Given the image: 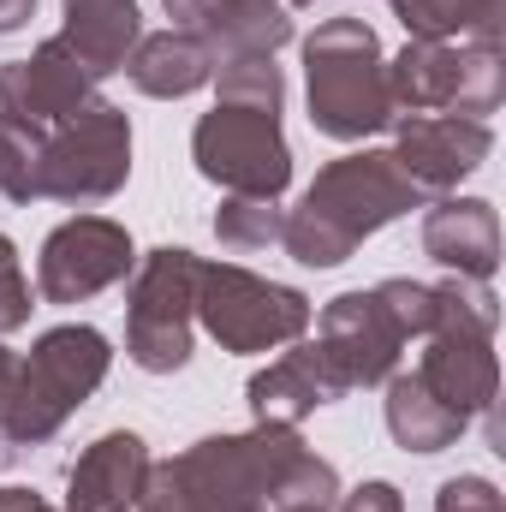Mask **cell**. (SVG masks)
I'll list each match as a JSON object with an SVG mask.
<instances>
[{"label":"cell","instance_id":"cell-1","mask_svg":"<svg viewBox=\"0 0 506 512\" xmlns=\"http://www.w3.org/2000/svg\"><path fill=\"white\" fill-rule=\"evenodd\" d=\"M340 471L298 441V429L256 423L245 435H209L167 465H149L137 512H328Z\"/></svg>","mask_w":506,"mask_h":512},{"label":"cell","instance_id":"cell-2","mask_svg":"<svg viewBox=\"0 0 506 512\" xmlns=\"http://www.w3.org/2000/svg\"><path fill=\"white\" fill-rule=\"evenodd\" d=\"M215 108L191 131V161L227 197L280 203L292 185V143L280 131L286 78L274 60H221L215 66Z\"/></svg>","mask_w":506,"mask_h":512},{"label":"cell","instance_id":"cell-3","mask_svg":"<svg viewBox=\"0 0 506 512\" xmlns=\"http://www.w3.org/2000/svg\"><path fill=\"white\" fill-rule=\"evenodd\" d=\"M411 209H423V191L405 179L393 149H358L328 161L304 185L298 209L280 227V245L304 268H340L364 239H376L381 227H393Z\"/></svg>","mask_w":506,"mask_h":512},{"label":"cell","instance_id":"cell-4","mask_svg":"<svg viewBox=\"0 0 506 512\" xmlns=\"http://www.w3.org/2000/svg\"><path fill=\"white\" fill-rule=\"evenodd\" d=\"M114 370V346L102 328L90 322H66V328H48L30 358H18V376L6 393V411H0V447L18 453V447H42L66 429V417L78 405H90V393L108 382Z\"/></svg>","mask_w":506,"mask_h":512},{"label":"cell","instance_id":"cell-5","mask_svg":"<svg viewBox=\"0 0 506 512\" xmlns=\"http://www.w3.org/2000/svg\"><path fill=\"white\" fill-rule=\"evenodd\" d=\"M304 90L310 126L334 143H364L393 126L387 54L364 18H328L304 36Z\"/></svg>","mask_w":506,"mask_h":512},{"label":"cell","instance_id":"cell-6","mask_svg":"<svg viewBox=\"0 0 506 512\" xmlns=\"http://www.w3.org/2000/svg\"><path fill=\"white\" fill-rule=\"evenodd\" d=\"M197 340V256L179 245L137 256L126 274V358L143 376H173L191 364Z\"/></svg>","mask_w":506,"mask_h":512},{"label":"cell","instance_id":"cell-7","mask_svg":"<svg viewBox=\"0 0 506 512\" xmlns=\"http://www.w3.org/2000/svg\"><path fill=\"white\" fill-rule=\"evenodd\" d=\"M197 322L215 334L221 352H274L304 340L310 298L298 286L262 280L239 262H197Z\"/></svg>","mask_w":506,"mask_h":512},{"label":"cell","instance_id":"cell-8","mask_svg":"<svg viewBox=\"0 0 506 512\" xmlns=\"http://www.w3.org/2000/svg\"><path fill=\"white\" fill-rule=\"evenodd\" d=\"M131 179V120L126 108L114 102H90L78 108L72 120L48 131L42 143V197L48 203H72V209H90V203H108L120 197Z\"/></svg>","mask_w":506,"mask_h":512},{"label":"cell","instance_id":"cell-9","mask_svg":"<svg viewBox=\"0 0 506 512\" xmlns=\"http://www.w3.org/2000/svg\"><path fill=\"white\" fill-rule=\"evenodd\" d=\"M131 268H137V251H131V233L120 221H108V215H72V221H60L42 239L36 292L48 304H84V298L120 286Z\"/></svg>","mask_w":506,"mask_h":512},{"label":"cell","instance_id":"cell-10","mask_svg":"<svg viewBox=\"0 0 506 512\" xmlns=\"http://www.w3.org/2000/svg\"><path fill=\"white\" fill-rule=\"evenodd\" d=\"M316 346H322V358L334 364L340 387L358 393V387H381L387 376H399L405 334H399V322L387 316V304H381L376 286H370V292H340V298L322 310Z\"/></svg>","mask_w":506,"mask_h":512},{"label":"cell","instance_id":"cell-11","mask_svg":"<svg viewBox=\"0 0 506 512\" xmlns=\"http://www.w3.org/2000/svg\"><path fill=\"white\" fill-rule=\"evenodd\" d=\"M489 155H495V131H489V120H459V114H393V161L405 167V179H411L423 197L459 191V179H471Z\"/></svg>","mask_w":506,"mask_h":512},{"label":"cell","instance_id":"cell-12","mask_svg":"<svg viewBox=\"0 0 506 512\" xmlns=\"http://www.w3.org/2000/svg\"><path fill=\"white\" fill-rule=\"evenodd\" d=\"M96 102V78L48 36L30 60H6L0 66V114L6 120H30V126H60L78 108Z\"/></svg>","mask_w":506,"mask_h":512},{"label":"cell","instance_id":"cell-13","mask_svg":"<svg viewBox=\"0 0 506 512\" xmlns=\"http://www.w3.org/2000/svg\"><path fill=\"white\" fill-rule=\"evenodd\" d=\"M417 382L429 387L441 405H453L459 417H489V411H495V393H501L495 334H471V328H435V334L423 340Z\"/></svg>","mask_w":506,"mask_h":512},{"label":"cell","instance_id":"cell-14","mask_svg":"<svg viewBox=\"0 0 506 512\" xmlns=\"http://www.w3.org/2000/svg\"><path fill=\"white\" fill-rule=\"evenodd\" d=\"M149 441L137 429H108L96 435L78 465L66 471V512H131L143 483H149Z\"/></svg>","mask_w":506,"mask_h":512},{"label":"cell","instance_id":"cell-15","mask_svg":"<svg viewBox=\"0 0 506 512\" xmlns=\"http://www.w3.org/2000/svg\"><path fill=\"white\" fill-rule=\"evenodd\" d=\"M256 423H280V429H298L316 405H334L346 399V387L334 376V364L322 358L316 340H292V352H280L268 370H256L245 382Z\"/></svg>","mask_w":506,"mask_h":512},{"label":"cell","instance_id":"cell-16","mask_svg":"<svg viewBox=\"0 0 506 512\" xmlns=\"http://www.w3.org/2000/svg\"><path fill=\"white\" fill-rule=\"evenodd\" d=\"M173 30L197 36L215 60H274L292 42V18L286 6L274 12H239L227 0H161Z\"/></svg>","mask_w":506,"mask_h":512},{"label":"cell","instance_id":"cell-17","mask_svg":"<svg viewBox=\"0 0 506 512\" xmlns=\"http://www.w3.org/2000/svg\"><path fill=\"white\" fill-rule=\"evenodd\" d=\"M423 256L459 280H489L501 268V215L489 197H441L423 215Z\"/></svg>","mask_w":506,"mask_h":512},{"label":"cell","instance_id":"cell-18","mask_svg":"<svg viewBox=\"0 0 506 512\" xmlns=\"http://www.w3.org/2000/svg\"><path fill=\"white\" fill-rule=\"evenodd\" d=\"M66 6V24H60V48L102 84L114 72H126V54L143 36V12L137 0H60Z\"/></svg>","mask_w":506,"mask_h":512},{"label":"cell","instance_id":"cell-19","mask_svg":"<svg viewBox=\"0 0 506 512\" xmlns=\"http://www.w3.org/2000/svg\"><path fill=\"white\" fill-rule=\"evenodd\" d=\"M215 54L197 42V36H185V30H155V36H137V48L126 54V78L137 96H149V102H185V96H197L209 78H215Z\"/></svg>","mask_w":506,"mask_h":512},{"label":"cell","instance_id":"cell-20","mask_svg":"<svg viewBox=\"0 0 506 512\" xmlns=\"http://www.w3.org/2000/svg\"><path fill=\"white\" fill-rule=\"evenodd\" d=\"M459 54L453 42H405L387 60L393 114H453L459 102Z\"/></svg>","mask_w":506,"mask_h":512},{"label":"cell","instance_id":"cell-21","mask_svg":"<svg viewBox=\"0 0 506 512\" xmlns=\"http://www.w3.org/2000/svg\"><path fill=\"white\" fill-rule=\"evenodd\" d=\"M387 435L405 447V453H447L459 447V435L471 429V417H459L453 405H441L429 387L411 376H387Z\"/></svg>","mask_w":506,"mask_h":512},{"label":"cell","instance_id":"cell-22","mask_svg":"<svg viewBox=\"0 0 506 512\" xmlns=\"http://www.w3.org/2000/svg\"><path fill=\"white\" fill-rule=\"evenodd\" d=\"M411 42H453L471 36L477 48H501L506 0H387Z\"/></svg>","mask_w":506,"mask_h":512},{"label":"cell","instance_id":"cell-23","mask_svg":"<svg viewBox=\"0 0 506 512\" xmlns=\"http://www.w3.org/2000/svg\"><path fill=\"white\" fill-rule=\"evenodd\" d=\"M42 143H48V126L0 114V197L6 203H42Z\"/></svg>","mask_w":506,"mask_h":512},{"label":"cell","instance_id":"cell-24","mask_svg":"<svg viewBox=\"0 0 506 512\" xmlns=\"http://www.w3.org/2000/svg\"><path fill=\"white\" fill-rule=\"evenodd\" d=\"M280 227H286V215L268 197H227L215 209V239L227 251H268V245H280Z\"/></svg>","mask_w":506,"mask_h":512},{"label":"cell","instance_id":"cell-25","mask_svg":"<svg viewBox=\"0 0 506 512\" xmlns=\"http://www.w3.org/2000/svg\"><path fill=\"white\" fill-rule=\"evenodd\" d=\"M376 298L387 304V316L399 322V334H405V340H423V334L435 328V286L393 274V280H381V286H376Z\"/></svg>","mask_w":506,"mask_h":512},{"label":"cell","instance_id":"cell-26","mask_svg":"<svg viewBox=\"0 0 506 512\" xmlns=\"http://www.w3.org/2000/svg\"><path fill=\"white\" fill-rule=\"evenodd\" d=\"M30 280H24V262H18V245L0 233V334H18L30 328Z\"/></svg>","mask_w":506,"mask_h":512},{"label":"cell","instance_id":"cell-27","mask_svg":"<svg viewBox=\"0 0 506 512\" xmlns=\"http://www.w3.org/2000/svg\"><path fill=\"white\" fill-rule=\"evenodd\" d=\"M435 512H501V489L489 477H447L435 489Z\"/></svg>","mask_w":506,"mask_h":512},{"label":"cell","instance_id":"cell-28","mask_svg":"<svg viewBox=\"0 0 506 512\" xmlns=\"http://www.w3.org/2000/svg\"><path fill=\"white\" fill-rule=\"evenodd\" d=\"M334 512H405V495H399L393 483H381V477H376V483H358L352 495H340Z\"/></svg>","mask_w":506,"mask_h":512},{"label":"cell","instance_id":"cell-29","mask_svg":"<svg viewBox=\"0 0 506 512\" xmlns=\"http://www.w3.org/2000/svg\"><path fill=\"white\" fill-rule=\"evenodd\" d=\"M0 512H66V507H48L36 489H18V483H6V489H0Z\"/></svg>","mask_w":506,"mask_h":512},{"label":"cell","instance_id":"cell-30","mask_svg":"<svg viewBox=\"0 0 506 512\" xmlns=\"http://www.w3.org/2000/svg\"><path fill=\"white\" fill-rule=\"evenodd\" d=\"M36 18V0H0V36H12V30H24Z\"/></svg>","mask_w":506,"mask_h":512},{"label":"cell","instance_id":"cell-31","mask_svg":"<svg viewBox=\"0 0 506 512\" xmlns=\"http://www.w3.org/2000/svg\"><path fill=\"white\" fill-rule=\"evenodd\" d=\"M12 376H18V358L0 346V411H6V393H12Z\"/></svg>","mask_w":506,"mask_h":512},{"label":"cell","instance_id":"cell-32","mask_svg":"<svg viewBox=\"0 0 506 512\" xmlns=\"http://www.w3.org/2000/svg\"><path fill=\"white\" fill-rule=\"evenodd\" d=\"M227 6H239V12H274L280 0H227Z\"/></svg>","mask_w":506,"mask_h":512},{"label":"cell","instance_id":"cell-33","mask_svg":"<svg viewBox=\"0 0 506 512\" xmlns=\"http://www.w3.org/2000/svg\"><path fill=\"white\" fill-rule=\"evenodd\" d=\"M280 6H316V0H280Z\"/></svg>","mask_w":506,"mask_h":512},{"label":"cell","instance_id":"cell-34","mask_svg":"<svg viewBox=\"0 0 506 512\" xmlns=\"http://www.w3.org/2000/svg\"><path fill=\"white\" fill-rule=\"evenodd\" d=\"M328 512H334V507H328Z\"/></svg>","mask_w":506,"mask_h":512}]
</instances>
